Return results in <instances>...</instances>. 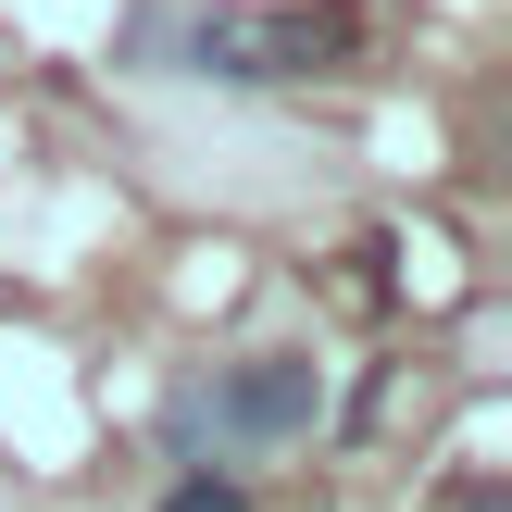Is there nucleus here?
I'll return each instance as SVG.
<instances>
[{
    "instance_id": "7ed1b4c3",
    "label": "nucleus",
    "mask_w": 512,
    "mask_h": 512,
    "mask_svg": "<svg viewBox=\"0 0 512 512\" xmlns=\"http://www.w3.org/2000/svg\"><path fill=\"white\" fill-rule=\"evenodd\" d=\"M163 512H250V500L225 488V475H175V488H163Z\"/></svg>"
},
{
    "instance_id": "f03ea898",
    "label": "nucleus",
    "mask_w": 512,
    "mask_h": 512,
    "mask_svg": "<svg viewBox=\"0 0 512 512\" xmlns=\"http://www.w3.org/2000/svg\"><path fill=\"white\" fill-rule=\"evenodd\" d=\"M200 75H238V88H263V75H313L325 50H350L338 13H200Z\"/></svg>"
},
{
    "instance_id": "f257e3e1",
    "label": "nucleus",
    "mask_w": 512,
    "mask_h": 512,
    "mask_svg": "<svg viewBox=\"0 0 512 512\" xmlns=\"http://www.w3.org/2000/svg\"><path fill=\"white\" fill-rule=\"evenodd\" d=\"M188 425H213V450H288L325 425V363L313 350H250L188 400Z\"/></svg>"
}]
</instances>
